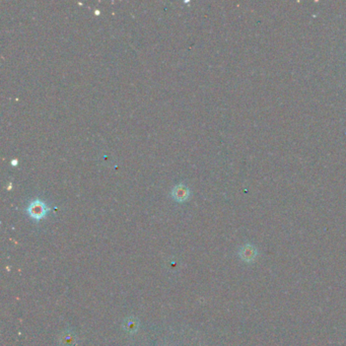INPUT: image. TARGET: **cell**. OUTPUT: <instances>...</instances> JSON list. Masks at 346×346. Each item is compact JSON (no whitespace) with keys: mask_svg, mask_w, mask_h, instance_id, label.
Masks as SVG:
<instances>
[{"mask_svg":"<svg viewBox=\"0 0 346 346\" xmlns=\"http://www.w3.org/2000/svg\"><path fill=\"white\" fill-rule=\"evenodd\" d=\"M191 195L190 189L184 185V184H178L175 187H173L172 191H171V196L173 197V199L177 202H185L186 200L189 199Z\"/></svg>","mask_w":346,"mask_h":346,"instance_id":"obj_2","label":"cell"},{"mask_svg":"<svg viewBox=\"0 0 346 346\" xmlns=\"http://www.w3.org/2000/svg\"><path fill=\"white\" fill-rule=\"evenodd\" d=\"M136 327H137V323H136V321H133V320H130V322L128 321L127 322V325H125L126 329L129 330V331L136 330Z\"/></svg>","mask_w":346,"mask_h":346,"instance_id":"obj_3","label":"cell"},{"mask_svg":"<svg viewBox=\"0 0 346 346\" xmlns=\"http://www.w3.org/2000/svg\"><path fill=\"white\" fill-rule=\"evenodd\" d=\"M49 212V208L46 203L40 199H35L29 204L27 213L35 221H41Z\"/></svg>","mask_w":346,"mask_h":346,"instance_id":"obj_1","label":"cell"}]
</instances>
